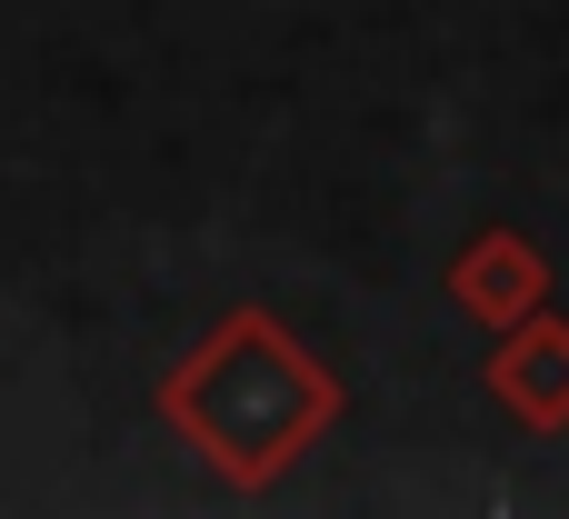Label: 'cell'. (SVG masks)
<instances>
[{"mask_svg":"<svg viewBox=\"0 0 569 519\" xmlns=\"http://www.w3.org/2000/svg\"><path fill=\"white\" fill-rule=\"evenodd\" d=\"M160 410L190 430V450L230 480V490H270L330 420H340V380L270 320V310H230L160 390Z\"/></svg>","mask_w":569,"mask_h":519,"instance_id":"cell-1","label":"cell"},{"mask_svg":"<svg viewBox=\"0 0 569 519\" xmlns=\"http://www.w3.org/2000/svg\"><path fill=\"white\" fill-rule=\"evenodd\" d=\"M490 400L530 430H569V320H510L500 360H490Z\"/></svg>","mask_w":569,"mask_h":519,"instance_id":"cell-2","label":"cell"},{"mask_svg":"<svg viewBox=\"0 0 569 519\" xmlns=\"http://www.w3.org/2000/svg\"><path fill=\"white\" fill-rule=\"evenodd\" d=\"M450 290H460V310H470V320L510 330V320H530V310H540L550 270H540V250H530L520 230H490V240H480V250L450 270Z\"/></svg>","mask_w":569,"mask_h":519,"instance_id":"cell-3","label":"cell"}]
</instances>
